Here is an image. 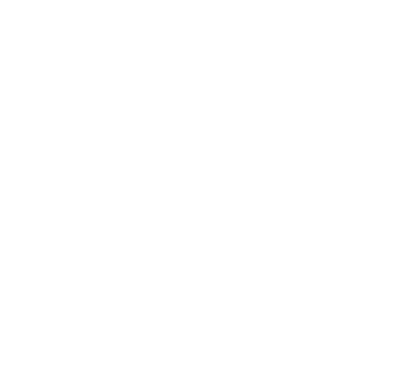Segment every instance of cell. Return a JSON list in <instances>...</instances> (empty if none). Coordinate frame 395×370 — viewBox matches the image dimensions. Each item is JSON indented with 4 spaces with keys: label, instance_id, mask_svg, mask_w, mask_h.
<instances>
[]
</instances>
